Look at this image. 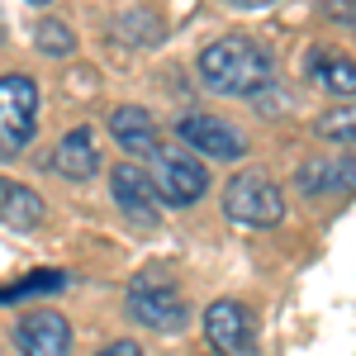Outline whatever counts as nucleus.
I'll return each instance as SVG.
<instances>
[{"instance_id": "f257e3e1", "label": "nucleus", "mask_w": 356, "mask_h": 356, "mask_svg": "<svg viewBox=\"0 0 356 356\" xmlns=\"http://www.w3.org/2000/svg\"><path fill=\"white\" fill-rule=\"evenodd\" d=\"M200 86L214 95H261L275 86V57L243 33H228L200 53Z\"/></svg>"}, {"instance_id": "f03ea898", "label": "nucleus", "mask_w": 356, "mask_h": 356, "mask_svg": "<svg viewBox=\"0 0 356 356\" xmlns=\"http://www.w3.org/2000/svg\"><path fill=\"white\" fill-rule=\"evenodd\" d=\"M124 309L152 332H181L191 323L186 290L176 285V275L166 271V266H143L129 280V290H124Z\"/></svg>"}, {"instance_id": "7ed1b4c3", "label": "nucleus", "mask_w": 356, "mask_h": 356, "mask_svg": "<svg viewBox=\"0 0 356 356\" xmlns=\"http://www.w3.org/2000/svg\"><path fill=\"white\" fill-rule=\"evenodd\" d=\"M38 129V81L24 72L0 76V162H15Z\"/></svg>"}, {"instance_id": "20e7f679", "label": "nucleus", "mask_w": 356, "mask_h": 356, "mask_svg": "<svg viewBox=\"0 0 356 356\" xmlns=\"http://www.w3.org/2000/svg\"><path fill=\"white\" fill-rule=\"evenodd\" d=\"M223 214L233 223H247V228H275L285 219V195L271 176L261 171H238L228 186H223Z\"/></svg>"}, {"instance_id": "39448f33", "label": "nucleus", "mask_w": 356, "mask_h": 356, "mask_svg": "<svg viewBox=\"0 0 356 356\" xmlns=\"http://www.w3.org/2000/svg\"><path fill=\"white\" fill-rule=\"evenodd\" d=\"M157 176H152V191H157V204L166 209H191L200 195L209 191V171L195 152H176V147H162L157 157Z\"/></svg>"}, {"instance_id": "423d86ee", "label": "nucleus", "mask_w": 356, "mask_h": 356, "mask_svg": "<svg viewBox=\"0 0 356 356\" xmlns=\"http://www.w3.org/2000/svg\"><path fill=\"white\" fill-rule=\"evenodd\" d=\"M204 337L214 356H257V318L243 300H214L204 309Z\"/></svg>"}, {"instance_id": "0eeeda50", "label": "nucleus", "mask_w": 356, "mask_h": 356, "mask_svg": "<svg viewBox=\"0 0 356 356\" xmlns=\"http://www.w3.org/2000/svg\"><path fill=\"white\" fill-rule=\"evenodd\" d=\"M176 138L200 152V157H214V162H238L247 152V138L219 119V114H186V119H176Z\"/></svg>"}, {"instance_id": "6e6552de", "label": "nucleus", "mask_w": 356, "mask_h": 356, "mask_svg": "<svg viewBox=\"0 0 356 356\" xmlns=\"http://www.w3.org/2000/svg\"><path fill=\"white\" fill-rule=\"evenodd\" d=\"M19 356H72V323L57 309H29L15 323Z\"/></svg>"}, {"instance_id": "1a4fd4ad", "label": "nucleus", "mask_w": 356, "mask_h": 356, "mask_svg": "<svg viewBox=\"0 0 356 356\" xmlns=\"http://www.w3.org/2000/svg\"><path fill=\"white\" fill-rule=\"evenodd\" d=\"M110 186H114V204L124 209V219H134L138 228H152L157 223V191H152V176L143 171V166L134 162H119L114 166V176H110Z\"/></svg>"}, {"instance_id": "9d476101", "label": "nucleus", "mask_w": 356, "mask_h": 356, "mask_svg": "<svg viewBox=\"0 0 356 356\" xmlns=\"http://www.w3.org/2000/svg\"><path fill=\"white\" fill-rule=\"evenodd\" d=\"M295 186L304 200H323V195H352L356 191V157H309L295 171Z\"/></svg>"}, {"instance_id": "9b49d317", "label": "nucleus", "mask_w": 356, "mask_h": 356, "mask_svg": "<svg viewBox=\"0 0 356 356\" xmlns=\"http://www.w3.org/2000/svg\"><path fill=\"white\" fill-rule=\"evenodd\" d=\"M110 134L119 138V147H124L129 157H147V162L162 157L157 124H152V114L143 110V105H119V110L110 114Z\"/></svg>"}, {"instance_id": "f8f14e48", "label": "nucleus", "mask_w": 356, "mask_h": 356, "mask_svg": "<svg viewBox=\"0 0 356 356\" xmlns=\"http://www.w3.org/2000/svg\"><path fill=\"white\" fill-rule=\"evenodd\" d=\"M43 219H48L43 200L29 191V186L5 181V176H0V223H10V228H19V233H33Z\"/></svg>"}, {"instance_id": "ddd939ff", "label": "nucleus", "mask_w": 356, "mask_h": 356, "mask_svg": "<svg viewBox=\"0 0 356 356\" xmlns=\"http://www.w3.org/2000/svg\"><path fill=\"white\" fill-rule=\"evenodd\" d=\"M53 166L62 171V176H67V181H86V176H95V166H100L95 134H90V129H72V134L57 143Z\"/></svg>"}, {"instance_id": "4468645a", "label": "nucleus", "mask_w": 356, "mask_h": 356, "mask_svg": "<svg viewBox=\"0 0 356 356\" xmlns=\"http://www.w3.org/2000/svg\"><path fill=\"white\" fill-rule=\"evenodd\" d=\"M309 76L332 90V95H342V100H356V62L347 53H328V48H314L309 53Z\"/></svg>"}, {"instance_id": "2eb2a0df", "label": "nucleus", "mask_w": 356, "mask_h": 356, "mask_svg": "<svg viewBox=\"0 0 356 356\" xmlns=\"http://www.w3.org/2000/svg\"><path fill=\"white\" fill-rule=\"evenodd\" d=\"M314 134L328 143H356V100H342L314 119Z\"/></svg>"}, {"instance_id": "dca6fc26", "label": "nucleus", "mask_w": 356, "mask_h": 356, "mask_svg": "<svg viewBox=\"0 0 356 356\" xmlns=\"http://www.w3.org/2000/svg\"><path fill=\"white\" fill-rule=\"evenodd\" d=\"M33 38H38V53H48V57H67L76 48V33L62 24V19H43V24L33 29Z\"/></svg>"}, {"instance_id": "f3484780", "label": "nucleus", "mask_w": 356, "mask_h": 356, "mask_svg": "<svg viewBox=\"0 0 356 356\" xmlns=\"http://www.w3.org/2000/svg\"><path fill=\"white\" fill-rule=\"evenodd\" d=\"M57 285H62V275H57V271H38V275H29V280H19V285H10V290H0V300H24V295L57 290Z\"/></svg>"}, {"instance_id": "a211bd4d", "label": "nucleus", "mask_w": 356, "mask_h": 356, "mask_svg": "<svg viewBox=\"0 0 356 356\" xmlns=\"http://www.w3.org/2000/svg\"><path fill=\"white\" fill-rule=\"evenodd\" d=\"M323 15L337 19V24H347V29H356V5H347V0H328V5H323Z\"/></svg>"}, {"instance_id": "6ab92c4d", "label": "nucleus", "mask_w": 356, "mask_h": 356, "mask_svg": "<svg viewBox=\"0 0 356 356\" xmlns=\"http://www.w3.org/2000/svg\"><path fill=\"white\" fill-rule=\"evenodd\" d=\"M95 356H143V347L138 342H110V347H100Z\"/></svg>"}]
</instances>
